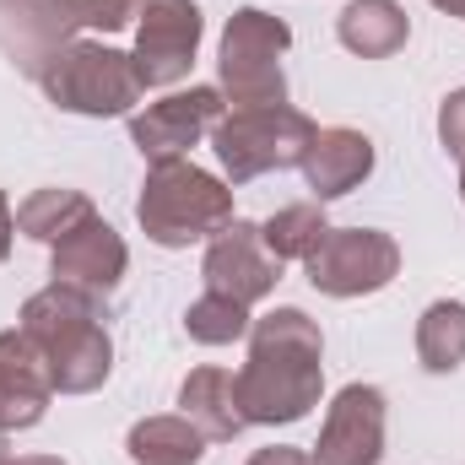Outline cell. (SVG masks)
Returning <instances> with one entry per match:
<instances>
[{"label":"cell","mask_w":465,"mask_h":465,"mask_svg":"<svg viewBox=\"0 0 465 465\" xmlns=\"http://www.w3.org/2000/svg\"><path fill=\"white\" fill-rule=\"evenodd\" d=\"M320 124L292 109V104H271V109H232L212 130V152L223 163L232 184H249L260 173H282V168H303V152L314 146Z\"/></svg>","instance_id":"5"},{"label":"cell","mask_w":465,"mask_h":465,"mask_svg":"<svg viewBox=\"0 0 465 465\" xmlns=\"http://www.w3.org/2000/svg\"><path fill=\"white\" fill-rule=\"evenodd\" d=\"M417 357L428 373H455L465 362V303L460 298H439L422 309L417 320Z\"/></svg>","instance_id":"20"},{"label":"cell","mask_w":465,"mask_h":465,"mask_svg":"<svg viewBox=\"0 0 465 465\" xmlns=\"http://www.w3.org/2000/svg\"><path fill=\"white\" fill-rule=\"evenodd\" d=\"M184 331H190V341H201V347H228L238 336H249V309L228 298V292H201L190 309H184Z\"/></svg>","instance_id":"22"},{"label":"cell","mask_w":465,"mask_h":465,"mask_svg":"<svg viewBox=\"0 0 465 465\" xmlns=\"http://www.w3.org/2000/svg\"><path fill=\"white\" fill-rule=\"evenodd\" d=\"M0 465H11V450H5V428H0Z\"/></svg>","instance_id":"28"},{"label":"cell","mask_w":465,"mask_h":465,"mask_svg":"<svg viewBox=\"0 0 465 465\" xmlns=\"http://www.w3.org/2000/svg\"><path fill=\"white\" fill-rule=\"evenodd\" d=\"M228 114L223 87H190V93H168L163 104H146V114H130V141L135 152L157 168V163H179L190 146H201L217 119Z\"/></svg>","instance_id":"9"},{"label":"cell","mask_w":465,"mask_h":465,"mask_svg":"<svg viewBox=\"0 0 465 465\" xmlns=\"http://www.w3.org/2000/svg\"><path fill=\"white\" fill-rule=\"evenodd\" d=\"M292 44V27L271 11H232L228 27H223V54H217V71H223V98L228 109H271V104H287V71H282V54Z\"/></svg>","instance_id":"6"},{"label":"cell","mask_w":465,"mask_h":465,"mask_svg":"<svg viewBox=\"0 0 465 465\" xmlns=\"http://www.w3.org/2000/svg\"><path fill=\"white\" fill-rule=\"evenodd\" d=\"M146 11V0H27V5H11L0 16H16V49L27 54V65L38 71L60 44H71L76 33H119L130 27L135 16Z\"/></svg>","instance_id":"8"},{"label":"cell","mask_w":465,"mask_h":465,"mask_svg":"<svg viewBox=\"0 0 465 465\" xmlns=\"http://www.w3.org/2000/svg\"><path fill=\"white\" fill-rule=\"evenodd\" d=\"M433 5H439V11H450V16H460V22H465V0H433Z\"/></svg>","instance_id":"26"},{"label":"cell","mask_w":465,"mask_h":465,"mask_svg":"<svg viewBox=\"0 0 465 465\" xmlns=\"http://www.w3.org/2000/svg\"><path fill=\"white\" fill-rule=\"evenodd\" d=\"M135 465H201L206 433L190 417H141L124 439Z\"/></svg>","instance_id":"18"},{"label":"cell","mask_w":465,"mask_h":465,"mask_svg":"<svg viewBox=\"0 0 465 465\" xmlns=\"http://www.w3.org/2000/svg\"><path fill=\"white\" fill-rule=\"evenodd\" d=\"M206 16L195 0H146L141 27H135V71L146 87H173L190 76L195 49H201Z\"/></svg>","instance_id":"10"},{"label":"cell","mask_w":465,"mask_h":465,"mask_svg":"<svg viewBox=\"0 0 465 465\" xmlns=\"http://www.w3.org/2000/svg\"><path fill=\"white\" fill-rule=\"evenodd\" d=\"M325 232H331L325 212H320L314 201H303V206H282V212L260 228V238H265V249L287 265V260H309V254L325 243Z\"/></svg>","instance_id":"21"},{"label":"cell","mask_w":465,"mask_h":465,"mask_svg":"<svg viewBox=\"0 0 465 465\" xmlns=\"http://www.w3.org/2000/svg\"><path fill=\"white\" fill-rule=\"evenodd\" d=\"M11 5H27V0H0V11H11Z\"/></svg>","instance_id":"29"},{"label":"cell","mask_w":465,"mask_h":465,"mask_svg":"<svg viewBox=\"0 0 465 465\" xmlns=\"http://www.w3.org/2000/svg\"><path fill=\"white\" fill-rule=\"evenodd\" d=\"M179 417H190L206 444H228L249 428L243 406H238V384H232L228 368H195L184 384H179Z\"/></svg>","instance_id":"16"},{"label":"cell","mask_w":465,"mask_h":465,"mask_svg":"<svg viewBox=\"0 0 465 465\" xmlns=\"http://www.w3.org/2000/svg\"><path fill=\"white\" fill-rule=\"evenodd\" d=\"M11 232H16V217H11V201L0 195V260L11 254Z\"/></svg>","instance_id":"25"},{"label":"cell","mask_w":465,"mask_h":465,"mask_svg":"<svg viewBox=\"0 0 465 465\" xmlns=\"http://www.w3.org/2000/svg\"><path fill=\"white\" fill-rule=\"evenodd\" d=\"M135 217L152 243L163 249H190L201 238H217L232 223V190L195 168V163H157L141 184V201H135Z\"/></svg>","instance_id":"3"},{"label":"cell","mask_w":465,"mask_h":465,"mask_svg":"<svg viewBox=\"0 0 465 465\" xmlns=\"http://www.w3.org/2000/svg\"><path fill=\"white\" fill-rule=\"evenodd\" d=\"M336 38L362 60H390L395 49H406L411 38V16L395 0H351L336 16Z\"/></svg>","instance_id":"17"},{"label":"cell","mask_w":465,"mask_h":465,"mask_svg":"<svg viewBox=\"0 0 465 465\" xmlns=\"http://www.w3.org/2000/svg\"><path fill=\"white\" fill-rule=\"evenodd\" d=\"M38 87L49 93V104H60L65 114H87V119H114L130 114L146 93L135 54L109 49L98 38H71L60 44L44 65H38Z\"/></svg>","instance_id":"4"},{"label":"cell","mask_w":465,"mask_h":465,"mask_svg":"<svg viewBox=\"0 0 465 465\" xmlns=\"http://www.w3.org/2000/svg\"><path fill=\"white\" fill-rule=\"evenodd\" d=\"M460 195H465V168H460Z\"/></svg>","instance_id":"30"},{"label":"cell","mask_w":465,"mask_h":465,"mask_svg":"<svg viewBox=\"0 0 465 465\" xmlns=\"http://www.w3.org/2000/svg\"><path fill=\"white\" fill-rule=\"evenodd\" d=\"M98 314L104 309H93L87 298H76L54 282L22 303V331L44 351L49 379H54L60 395H93L114 373V341L98 325Z\"/></svg>","instance_id":"2"},{"label":"cell","mask_w":465,"mask_h":465,"mask_svg":"<svg viewBox=\"0 0 465 465\" xmlns=\"http://www.w3.org/2000/svg\"><path fill=\"white\" fill-rule=\"evenodd\" d=\"M249 465H314V460H309L303 450H287V444H276V450H260Z\"/></svg>","instance_id":"24"},{"label":"cell","mask_w":465,"mask_h":465,"mask_svg":"<svg viewBox=\"0 0 465 465\" xmlns=\"http://www.w3.org/2000/svg\"><path fill=\"white\" fill-rule=\"evenodd\" d=\"M98 212H93V201L82 195V190H33L22 206H16V228L27 232V238H38V243H65L71 232L82 228V223H93Z\"/></svg>","instance_id":"19"},{"label":"cell","mask_w":465,"mask_h":465,"mask_svg":"<svg viewBox=\"0 0 465 465\" xmlns=\"http://www.w3.org/2000/svg\"><path fill=\"white\" fill-rule=\"evenodd\" d=\"M439 141H444V152L465 168V87H455L444 98V109H439Z\"/></svg>","instance_id":"23"},{"label":"cell","mask_w":465,"mask_h":465,"mask_svg":"<svg viewBox=\"0 0 465 465\" xmlns=\"http://www.w3.org/2000/svg\"><path fill=\"white\" fill-rule=\"evenodd\" d=\"M249 422H303L325 390V336L303 309H271L249 325V362L232 373Z\"/></svg>","instance_id":"1"},{"label":"cell","mask_w":465,"mask_h":465,"mask_svg":"<svg viewBox=\"0 0 465 465\" xmlns=\"http://www.w3.org/2000/svg\"><path fill=\"white\" fill-rule=\"evenodd\" d=\"M49 401H54V379H49L44 351L33 347V336L22 325L0 331V428L5 433L38 428Z\"/></svg>","instance_id":"14"},{"label":"cell","mask_w":465,"mask_h":465,"mask_svg":"<svg viewBox=\"0 0 465 465\" xmlns=\"http://www.w3.org/2000/svg\"><path fill=\"white\" fill-rule=\"evenodd\" d=\"M124 265H130L124 238L104 217H93V223H82V228L71 232L65 243H54L49 276H54V287L87 298L93 309H109V298H114L119 282H124Z\"/></svg>","instance_id":"11"},{"label":"cell","mask_w":465,"mask_h":465,"mask_svg":"<svg viewBox=\"0 0 465 465\" xmlns=\"http://www.w3.org/2000/svg\"><path fill=\"white\" fill-rule=\"evenodd\" d=\"M373 173V141L351 124H331L314 135V146L303 152V179L314 190V201H336L351 195L362 179Z\"/></svg>","instance_id":"15"},{"label":"cell","mask_w":465,"mask_h":465,"mask_svg":"<svg viewBox=\"0 0 465 465\" xmlns=\"http://www.w3.org/2000/svg\"><path fill=\"white\" fill-rule=\"evenodd\" d=\"M314 465H379L384 460V390L347 384L320 428V444L309 450Z\"/></svg>","instance_id":"13"},{"label":"cell","mask_w":465,"mask_h":465,"mask_svg":"<svg viewBox=\"0 0 465 465\" xmlns=\"http://www.w3.org/2000/svg\"><path fill=\"white\" fill-rule=\"evenodd\" d=\"M314 292L325 298H368L395 282L401 271V243L379 228H331L325 243L303 260Z\"/></svg>","instance_id":"7"},{"label":"cell","mask_w":465,"mask_h":465,"mask_svg":"<svg viewBox=\"0 0 465 465\" xmlns=\"http://www.w3.org/2000/svg\"><path fill=\"white\" fill-rule=\"evenodd\" d=\"M11 465H65V460H54V455H27V460H11Z\"/></svg>","instance_id":"27"},{"label":"cell","mask_w":465,"mask_h":465,"mask_svg":"<svg viewBox=\"0 0 465 465\" xmlns=\"http://www.w3.org/2000/svg\"><path fill=\"white\" fill-rule=\"evenodd\" d=\"M201 276H206L212 292H228V298H238L243 309H254L260 298L276 292V282H282V260L265 249L260 228H249V223L232 217L228 228L206 243Z\"/></svg>","instance_id":"12"}]
</instances>
